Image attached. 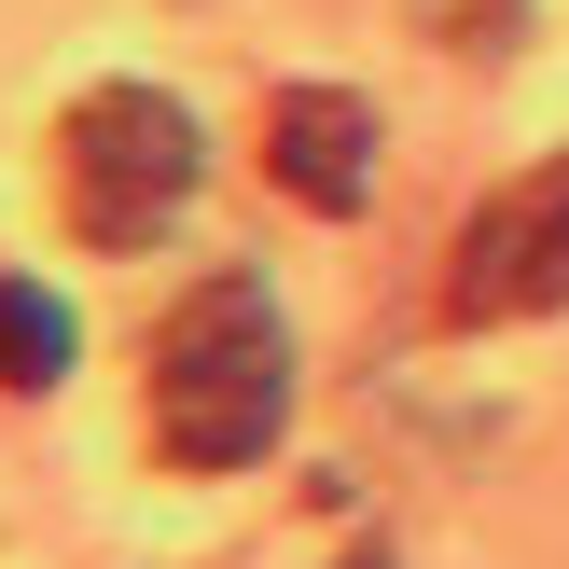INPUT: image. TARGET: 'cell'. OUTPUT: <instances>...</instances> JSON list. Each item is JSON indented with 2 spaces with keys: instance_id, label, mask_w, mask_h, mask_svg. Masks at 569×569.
Instances as JSON below:
<instances>
[{
  "instance_id": "cell-1",
  "label": "cell",
  "mask_w": 569,
  "mask_h": 569,
  "mask_svg": "<svg viewBox=\"0 0 569 569\" xmlns=\"http://www.w3.org/2000/svg\"><path fill=\"white\" fill-rule=\"evenodd\" d=\"M292 431V333L264 278H194L153 333V459L167 472H250Z\"/></svg>"
},
{
  "instance_id": "cell-2",
  "label": "cell",
  "mask_w": 569,
  "mask_h": 569,
  "mask_svg": "<svg viewBox=\"0 0 569 569\" xmlns=\"http://www.w3.org/2000/svg\"><path fill=\"white\" fill-rule=\"evenodd\" d=\"M209 181V139L167 83H83L70 126H56V209L83 250H153L167 222Z\"/></svg>"
},
{
  "instance_id": "cell-3",
  "label": "cell",
  "mask_w": 569,
  "mask_h": 569,
  "mask_svg": "<svg viewBox=\"0 0 569 569\" xmlns=\"http://www.w3.org/2000/svg\"><path fill=\"white\" fill-rule=\"evenodd\" d=\"M542 306H569V153H542L528 181H500L459 222V250H445V320L459 333L542 320Z\"/></svg>"
},
{
  "instance_id": "cell-4",
  "label": "cell",
  "mask_w": 569,
  "mask_h": 569,
  "mask_svg": "<svg viewBox=\"0 0 569 569\" xmlns=\"http://www.w3.org/2000/svg\"><path fill=\"white\" fill-rule=\"evenodd\" d=\"M264 181L292 194V209L348 222L361 194H376V111H361L348 83H278L264 98Z\"/></svg>"
},
{
  "instance_id": "cell-5",
  "label": "cell",
  "mask_w": 569,
  "mask_h": 569,
  "mask_svg": "<svg viewBox=\"0 0 569 569\" xmlns=\"http://www.w3.org/2000/svg\"><path fill=\"white\" fill-rule=\"evenodd\" d=\"M70 376V306L42 278H0V389H56Z\"/></svg>"
},
{
  "instance_id": "cell-6",
  "label": "cell",
  "mask_w": 569,
  "mask_h": 569,
  "mask_svg": "<svg viewBox=\"0 0 569 569\" xmlns=\"http://www.w3.org/2000/svg\"><path fill=\"white\" fill-rule=\"evenodd\" d=\"M361 569H376V556H361Z\"/></svg>"
}]
</instances>
